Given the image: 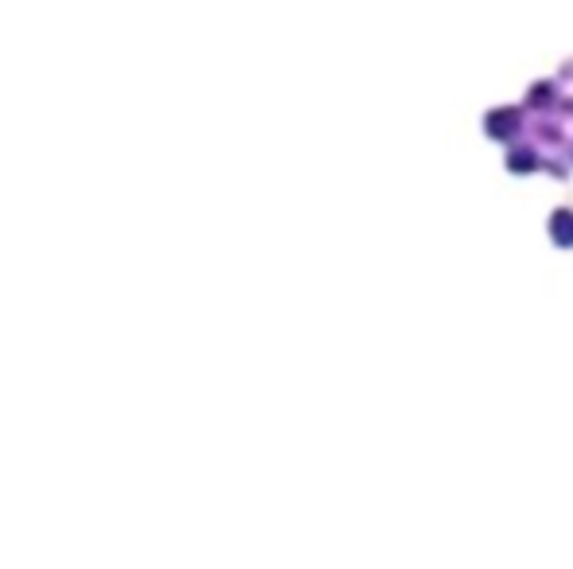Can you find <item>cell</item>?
I'll list each match as a JSON object with an SVG mask.
<instances>
[{"instance_id": "obj_1", "label": "cell", "mask_w": 573, "mask_h": 569, "mask_svg": "<svg viewBox=\"0 0 573 569\" xmlns=\"http://www.w3.org/2000/svg\"><path fill=\"white\" fill-rule=\"evenodd\" d=\"M484 129H487V137H495V141H511L519 129H523V109L519 106H499V109H492L484 118Z\"/></svg>"}, {"instance_id": "obj_2", "label": "cell", "mask_w": 573, "mask_h": 569, "mask_svg": "<svg viewBox=\"0 0 573 569\" xmlns=\"http://www.w3.org/2000/svg\"><path fill=\"white\" fill-rule=\"evenodd\" d=\"M550 238L558 246H565V250L573 246V207H558L550 215Z\"/></svg>"}, {"instance_id": "obj_3", "label": "cell", "mask_w": 573, "mask_h": 569, "mask_svg": "<svg viewBox=\"0 0 573 569\" xmlns=\"http://www.w3.org/2000/svg\"><path fill=\"white\" fill-rule=\"evenodd\" d=\"M507 168H511L515 176H526V172L538 168V152H534L531 145H515L511 152H507Z\"/></svg>"}, {"instance_id": "obj_5", "label": "cell", "mask_w": 573, "mask_h": 569, "mask_svg": "<svg viewBox=\"0 0 573 569\" xmlns=\"http://www.w3.org/2000/svg\"><path fill=\"white\" fill-rule=\"evenodd\" d=\"M534 133H538L542 141H550V145H558V141H562V125H558V121H538V125H534Z\"/></svg>"}, {"instance_id": "obj_4", "label": "cell", "mask_w": 573, "mask_h": 569, "mask_svg": "<svg viewBox=\"0 0 573 569\" xmlns=\"http://www.w3.org/2000/svg\"><path fill=\"white\" fill-rule=\"evenodd\" d=\"M554 102H558V86H554V79H542V82H534V86L526 90V106H531V109H550Z\"/></svg>"}, {"instance_id": "obj_7", "label": "cell", "mask_w": 573, "mask_h": 569, "mask_svg": "<svg viewBox=\"0 0 573 569\" xmlns=\"http://www.w3.org/2000/svg\"><path fill=\"white\" fill-rule=\"evenodd\" d=\"M570 157H573V148H570Z\"/></svg>"}, {"instance_id": "obj_6", "label": "cell", "mask_w": 573, "mask_h": 569, "mask_svg": "<svg viewBox=\"0 0 573 569\" xmlns=\"http://www.w3.org/2000/svg\"><path fill=\"white\" fill-rule=\"evenodd\" d=\"M538 164H542L554 179H565V176H570V172H565V160H538Z\"/></svg>"}]
</instances>
